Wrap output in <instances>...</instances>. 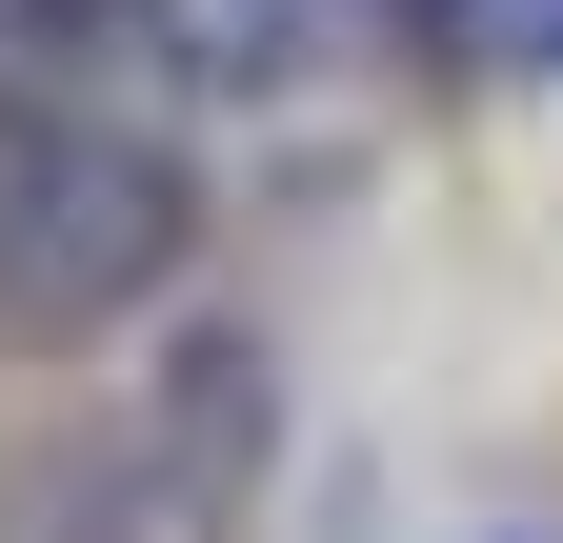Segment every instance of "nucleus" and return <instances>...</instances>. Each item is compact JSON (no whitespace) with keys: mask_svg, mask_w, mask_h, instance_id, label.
Wrapping results in <instances>:
<instances>
[{"mask_svg":"<svg viewBox=\"0 0 563 543\" xmlns=\"http://www.w3.org/2000/svg\"><path fill=\"white\" fill-rule=\"evenodd\" d=\"M201 201L162 162V121H21L0 142V343H101L181 282Z\"/></svg>","mask_w":563,"mask_h":543,"instance_id":"f257e3e1","label":"nucleus"},{"mask_svg":"<svg viewBox=\"0 0 563 543\" xmlns=\"http://www.w3.org/2000/svg\"><path fill=\"white\" fill-rule=\"evenodd\" d=\"M483 543H563V523H483Z\"/></svg>","mask_w":563,"mask_h":543,"instance_id":"423d86ee","label":"nucleus"},{"mask_svg":"<svg viewBox=\"0 0 563 543\" xmlns=\"http://www.w3.org/2000/svg\"><path fill=\"white\" fill-rule=\"evenodd\" d=\"M121 423H141V443H181L201 484H262V443H282V363H262V343H181Z\"/></svg>","mask_w":563,"mask_h":543,"instance_id":"20e7f679","label":"nucleus"},{"mask_svg":"<svg viewBox=\"0 0 563 543\" xmlns=\"http://www.w3.org/2000/svg\"><path fill=\"white\" fill-rule=\"evenodd\" d=\"M201 21V81H242V101H302V81H363V60H402L422 0H181Z\"/></svg>","mask_w":563,"mask_h":543,"instance_id":"7ed1b4c3","label":"nucleus"},{"mask_svg":"<svg viewBox=\"0 0 563 543\" xmlns=\"http://www.w3.org/2000/svg\"><path fill=\"white\" fill-rule=\"evenodd\" d=\"M222 523H242V484H201V463L141 443V423L41 443L21 484H0V543H222Z\"/></svg>","mask_w":563,"mask_h":543,"instance_id":"f03ea898","label":"nucleus"},{"mask_svg":"<svg viewBox=\"0 0 563 543\" xmlns=\"http://www.w3.org/2000/svg\"><path fill=\"white\" fill-rule=\"evenodd\" d=\"M443 60L463 81H563V0H443Z\"/></svg>","mask_w":563,"mask_h":543,"instance_id":"39448f33","label":"nucleus"}]
</instances>
